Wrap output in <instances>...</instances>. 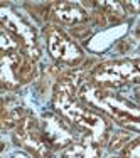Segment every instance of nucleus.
<instances>
[{
  "label": "nucleus",
  "instance_id": "nucleus-1",
  "mask_svg": "<svg viewBox=\"0 0 140 158\" xmlns=\"http://www.w3.org/2000/svg\"><path fill=\"white\" fill-rule=\"evenodd\" d=\"M78 98L93 110L103 113L120 130L130 131L137 136L140 135V104L128 99L120 91L101 88L86 81L79 88Z\"/></svg>",
  "mask_w": 140,
  "mask_h": 158
},
{
  "label": "nucleus",
  "instance_id": "nucleus-2",
  "mask_svg": "<svg viewBox=\"0 0 140 158\" xmlns=\"http://www.w3.org/2000/svg\"><path fill=\"white\" fill-rule=\"evenodd\" d=\"M88 81L101 88L115 89V91L140 86V56L98 61L90 69Z\"/></svg>",
  "mask_w": 140,
  "mask_h": 158
},
{
  "label": "nucleus",
  "instance_id": "nucleus-3",
  "mask_svg": "<svg viewBox=\"0 0 140 158\" xmlns=\"http://www.w3.org/2000/svg\"><path fill=\"white\" fill-rule=\"evenodd\" d=\"M47 52L56 66L63 69H78L86 62V51L79 42L73 39L64 29L54 24L42 27Z\"/></svg>",
  "mask_w": 140,
  "mask_h": 158
},
{
  "label": "nucleus",
  "instance_id": "nucleus-4",
  "mask_svg": "<svg viewBox=\"0 0 140 158\" xmlns=\"http://www.w3.org/2000/svg\"><path fill=\"white\" fill-rule=\"evenodd\" d=\"M0 24L3 31H7L14 37V40L20 46L24 54H27L36 62L42 59V46H41L39 32L19 10L7 3H2L0 5Z\"/></svg>",
  "mask_w": 140,
  "mask_h": 158
},
{
  "label": "nucleus",
  "instance_id": "nucleus-5",
  "mask_svg": "<svg viewBox=\"0 0 140 158\" xmlns=\"http://www.w3.org/2000/svg\"><path fill=\"white\" fill-rule=\"evenodd\" d=\"M37 77V62L22 49L0 51V81L3 91H17Z\"/></svg>",
  "mask_w": 140,
  "mask_h": 158
},
{
  "label": "nucleus",
  "instance_id": "nucleus-6",
  "mask_svg": "<svg viewBox=\"0 0 140 158\" xmlns=\"http://www.w3.org/2000/svg\"><path fill=\"white\" fill-rule=\"evenodd\" d=\"M10 138H12V143L19 150L29 153L32 158H52L54 156V152L47 145V141L44 140V135L41 131L39 116H36L34 113H31L25 118V121L20 126L12 130Z\"/></svg>",
  "mask_w": 140,
  "mask_h": 158
},
{
  "label": "nucleus",
  "instance_id": "nucleus-7",
  "mask_svg": "<svg viewBox=\"0 0 140 158\" xmlns=\"http://www.w3.org/2000/svg\"><path fill=\"white\" fill-rule=\"evenodd\" d=\"M41 123V131L44 135V140L47 141V145L51 146V150L54 153H61L63 150H66L68 146H71L76 140L83 136L79 135L61 114H58L56 111H44L39 116Z\"/></svg>",
  "mask_w": 140,
  "mask_h": 158
},
{
  "label": "nucleus",
  "instance_id": "nucleus-8",
  "mask_svg": "<svg viewBox=\"0 0 140 158\" xmlns=\"http://www.w3.org/2000/svg\"><path fill=\"white\" fill-rule=\"evenodd\" d=\"M49 24H54L66 32L81 25L91 24V15L85 3L79 2H51Z\"/></svg>",
  "mask_w": 140,
  "mask_h": 158
},
{
  "label": "nucleus",
  "instance_id": "nucleus-9",
  "mask_svg": "<svg viewBox=\"0 0 140 158\" xmlns=\"http://www.w3.org/2000/svg\"><path fill=\"white\" fill-rule=\"evenodd\" d=\"M90 5V15H91L93 27L98 29H110L118 27V25L128 24V14L125 10L122 0H98V2H88Z\"/></svg>",
  "mask_w": 140,
  "mask_h": 158
},
{
  "label": "nucleus",
  "instance_id": "nucleus-10",
  "mask_svg": "<svg viewBox=\"0 0 140 158\" xmlns=\"http://www.w3.org/2000/svg\"><path fill=\"white\" fill-rule=\"evenodd\" d=\"M130 29L128 24L118 25V27H110V29H103L93 34V37L88 42L83 44L85 51L91 52V54H103L108 49H113L123 37H127V32Z\"/></svg>",
  "mask_w": 140,
  "mask_h": 158
},
{
  "label": "nucleus",
  "instance_id": "nucleus-11",
  "mask_svg": "<svg viewBox=\"0 0 140 158\" xmlns=\"http://www.w3.org/2000/svg\"><path fill=\"white\" fill-rule=\"evenodd\" d=\"M31 110H29L27 106H24V104H20L15 98H7L3 96V104H2V128L3 130H15L17 126H20L22 123L25 121V118H27L29 114H31Z\"/></svg>",
  "mask_w": 140,
  "mask_h": 158
},
{
  "label": "nucleus",
  "instance_id": "nucleus-12",
  "mask_svg": "<svg viewBox=\"0 0 140 158\" xmlns=\"http://www.w3.org/2000/svg\"><path fill=\"white\" fill-rule=\"evenodd\" d=\"M101 155H103V146L98 145L90 136H81L61 152V158H101Z\"/></svg>",
  "mask_w": 140,
  "mask_h": 158
},
{
  "label": "nucleus",
  "instance_id": "nucleus-13",
  "mask_svg": "<svg viewBox=\"0 0 140 158\" xmlns=\"http://www.w3.org/2000/svg\"><path fill=\"white\" fill-rule=\"evenodd\" d=\"M133 138H135L133 133H130V131H125V130L113 131V133L110 135L105 148H107L112 155H118V153H122L123 150L127 148V145L133 140Z\"/></svg>",
  "mask_w": 140,
  "mask_h": 158
},
{
  "label": "nucleus",
  "instance_id": "nucleus-14",
  "mask_svg": "<svg viewBox=\"0 0 140 158\" xmlns=\"http://www.w3.org/2000/svg\"><path fill=\"white\" fill-rule=\"evenodd\" d=\"M123 155H127L128 158H140V135L135 136L133 140L127 145V148L123 150Z\"/></svg>",
  "mask_w": 140,
  "mask_h": 158
},
{
  "label": "nucleus",
  "instance_id": "nucleus-15",
  "mask_svg": "<svg viewBox=\"0 0 140 158\" xmlns=\"http://www.w3.org/2000/svg\"><path fill=\"white\" fill-rule=\"evenodd\" d=\"M125 10H127L128 17L140 15V0H122Z\"/></svg>",
  "mask_w": 140,
  "mask_h": 158
},
{
  "label": "nucleus",
  "instance_id": "nucleus-16",
  "mask_svg": "<svg viewBox=\"0 0 140 158\" xmlns=\"http://www.w3.org/2000/svg\"><path fill=\"white\" fill-rule=\"evenodd\" d=\"M132 96H133V101H135V103L140 104V86L132 88Z\"/></svg>",
  "mask_w": 140,
  "mask_h": 158
},
{
  "label": "nucleus",
  "instance_id": "nucleus-17",
  "mask_svg": "<svg viewBox=\"0 0 140 158\" xmlns=\"http://www.w3.org/2000/svg\"><path fill=\"white\" fill-rule=\"evenodd\" d=\"M132 34H133L135 40H138V42H140V22H138V24L133 27V31H132Z\"/></svg>",
  "mask_w": 140,
  "mask_h": 158
},
{
  "label": "nucleus",
  "instance_id": "nucleus-18",
  "mask_svg": "<svg viewBox=\"0 0 140 158\" xmlns=\"http://www.w3.org/2000/svg\"><path fill=\"white\" fill-rule=\"evenodd\" d=\"M110 158H128L127 155H123V153H118V155H112Z\"/></svg>",
  "mask_w": 140,
  "mask_h": 158
}]
</instances>
